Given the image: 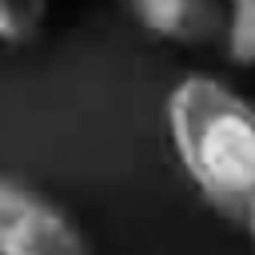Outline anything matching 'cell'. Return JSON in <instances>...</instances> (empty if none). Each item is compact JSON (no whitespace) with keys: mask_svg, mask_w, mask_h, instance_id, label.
I'll return each mask as SVG.
<instances>
[{"mask_svg":"<svg viewBox=\"0 0 255 255\" xmlns=\"http://www.w3.org/2000/svg\"><path fill=\"white\" fill-rule=\"evenodd\" d=\"M167 135L203 203L231 223L255 207V104L215 76H183L167 92Z\"/></svg>","mask_w":255,"mask_h":255,"instance_id":"1","label":"cell"},{"mask_svg":"<svg viewBox=\"0 0 255 255\" xmlns=\"http://www.w3.org/2000/svg\"><path fill=\"white\" fill-rule=\"evenodd\" d=\"M128 16L147 36L167 44L223 40V24H227V8L211 0H135L128 4Z\"/></svg>","mask_w":255,"mask_h":255,"instance_id":"3","label":"cell"},{"mask_svg":"<svg viewBox=\"0 0 255 255\" xmlns=\"http://www.w3.org/2000/svg\"><path fill=\"white\" fill-rule=\"evenodd\" d=\"M0 255H96L76 219L44 191L0 175Z\"/></svg>","mask_w":255,"mask_h":255,"instance_id":"2","label":"cell"},{"mask_svg":"<svg viewBox=\"0 0 255 255\" xmlns=\"http://www.w3.org/2000/svg\"><path fill=\"white\" fill-rule=\"evenodd\" d=\"M243 227H247V239H251V255H255V207H251V215H247V223H243Z\"/></svg>","mask_w":255,"mask_h":255,"instance_id":"6","label":"cell"},{"mask_svg":"<svg viewBox=\"0 0 255 255\" xmlns=\"http://www.w3.org/2000/svg\"><path fill=\"white\" fill-rule=\"evenodd\" d=\"M48 8L28 0H0V40L4 44H28L40 36Z\"/></svg>","mask_w":255,"mask_h":255,"instance_id":"5","label":"cell"},{"mask_svg":"<svg viewBox=\"0 0 255 255\" xmlns=\"http://www.w3.org/2000/svg\"><path fill=\"white\" fill-rule=\"evenodd\" d=\"M223 56L239 68H255V0L227 4L223 24Z\"/></svg>","mask_w":255,"mask_h":255,"instance_id":"4","label":"cell"}]
</instances>
